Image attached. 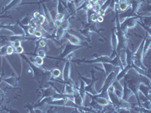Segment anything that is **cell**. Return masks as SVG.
<instances>
[{"label": "cell", "mask_w": 151, "mask_h": 113, "mask_svg": "<svg viewBox=\"0 0 151 113\" xmlns=\"http://www.w3.org/2000/svg\"><path fill=\"white\" fill-rule=\"evenodd\" d=\"M6 52H7V55H12L15 52V48L13 47V45L9 44L7 46V50H6Z\"/></svg>", "instance_id": "cell-22"}, {"label": "cell", "mask_w": 151, "mask_h": 113, "mask_svg": "<svg viewBox=\"0 0 151 113\" xmlns=\"http://www.w3.org/2000/svg\"><path fill=\"white\" fill-rule=\"evenodd\" d=\"M68 11L67 9L66 8L65 5L62 3V2L60 0H58V13H61V14H64V15H66Z\"/></svg>", "instance_id": "cell-13"}, {"label": "cell", "mask_w": 151, "mask_h": 113, "mask_svg": "<svg viewBox=\"0 0 151 113\" xmlns=\"http://www.w3.org/2000/svg\"><path fill=\"white\" fill-rule=\"evenodd\" d=\"M66 29H64L63 27H58L56 29V32H55V38L57 39H60L63 36H64V33L66 32Z\"/></svg>", "instance_id": "cell-15"}, {"label": "cell", "mask_w": 151, "mask_h": 113, "mask_svg": "<svg viewBox=\"0 0 151 113\" xmlns=\"http://www.w3.org/2000/svg\"><path fill=\"white\" fill-rule=\"evenodd\" d=\"M117 6H118L119 12L125 11H126L129 7H130V5H129V2L126 1V2H120V3L117 4Z\"/></svg>", "instance_id": "cell-16"}, {"label": "cell", "mask_w": 151, "mask_h": 113, "mask_svg": "<svg viewBox=\"0 0 151 113\" xmlns=\"http://www.w3.org/2000/svg\"><path fill=\"white\" fill-rule=\"evenodd\" d=\"M138 90H139V92L140 91L142 92V94L145 96V97H147V99H150V86L144 84V83H141L139 85V87H138Z\"/></svg>", "instance_id": "cell-9"}, {"label": "cell", "mask_w": 151, "mask_h": 113, "mask_svg": "<svg viewBox=\"0 0 151 113\" xmlns=\"http://www.w3.org/2000/svg\"><path fill=\"white\" fill-rule=\"evenodd\" d=\"M61 24H62V21H59V20H55V21H54V26H55V27L56 28L60 27Z\"/></svg>", "instance_id": "cell-34"}, {"label": "cell", "mask_w": 151, "mask_h": 113, "mask_svg": "<svg viewBox=\"0 0 151 113\" xmlns=\"http://www.w3.org/2000/svg\"><path fill=\"white\" fill-rule=\"evenodd\" d=\"M102 65H103L104 71V72H106V76L108 75V74H110L111 72L115 70L117 67H114L113 64H110V63H103Z\"/></svg>", "instance_id": "cell-11"}, {"label": "cell", "mask_w": 151, "mask_h": 113, "mask_svg": "<svg viewBox=\"0 0 151 113\" xmlns=\"http://www.w3.org/2000/svg\"><path fill=\"white\" fill-rule=\"evenodd\" d=\"M36 29V28L33 27V26H30V25H29V28H28V30H27L28 35H30V36H33V34H34Z\"/></svg>", "instance_id": "cell-31"}, {"label": "cell", "mask_w": 151, "mask_h": 113, "mask_svg": "<svg viewBox=\"0 0 151 113\" xmlns=\"http://www.w3.org/2000/svg\"><path fill=\"white\" fill-rule=\"evenodd\" d=\"M132 95H134L132 91L129 89L128 86L126 85V84L125 83L124 84V87H123V92H122V99L125 101H128V99L132 96Z\"/></svg>", "instance_id": "cell-10"}, {"label": "cell", "mask_w": 151, "mask_h": 113, "mask_svg": "<svg viewBox=\"0 0 151 113\" xmlns=\"http://www.w3.org/2000/svg\"><path fill=\"white\" fill-rule=\"evenodd\" d=\"M22 0H12L10 3L8 4L5 8H4L3 10L1 12V14H2L3 13H5V11H8L9 10H12V9H14L15 8L18 7L19 5H21V2Z\"/></svg>", "instance_id": "cell-8"}, {"label": "cell", "mask_w": 151, "mask_h": 113, "mask_svg": "<svg viewBox=\"0 0 151 113\" xmlns=\"http://www.w3.org/2000/svg\"><path fill=\"white\" fill-rule=\"evenodd\" d=\"M64 36L67 39V40H68L69 42L70 43V44H72V45H84L85 46V45H83V42H82L80 39H79L77 36H74V35L71 34V33H70V32H68V31H66Z\"/></svg>", "instance_id": "cell-6"}, {"label": "cell", "mask_w": 151, "mask_h": 113, "mask_svg": "<svg viewBox=\"0 0 151 113\" xmlns=\"http://www.w3.org/2000/svg\"><path fill=\"white\" fill-rule=\"evenodd\" d=\"M37 42V45H36V48L37 47H41V48H44V47L46 46L47 45V40L46 39H41L39 41H36Z\"/></svg>", "instance_id": "cell-21"}, {"label": "cell", "mask_w": 151, "mask_h": 113, "mask_svg": "<svg viewBox=\"0 0 151 113\" xmlns=\"http://www.w3.org/2000/svg\"><path fill=\"white\" fill-rule=\"evenodd\" d=\"M37 55L38 56H41V57H42V58H44V57L46 56V54H45V51H43V50H40V51H38Z\"/></svg>", "instance_id": "cell-36"}, {"label": "cell", "mask_w": 151, "mask_h": 113, "mask_svg": "<svg viewBox=\"0 0 151 113\" xmlns=\"http://www.w3.org/2000/svg\"><path fill=\"white\" fill-rule=\"evenodd\" d=\"M74 84H70L65 83V88H64V93H65L67 95H70V96H72L74 92Z\"/></svg>", "instance_id": "cell-14"}, {"label": "cell", "mask_w": 151, "mask_h": 113, "mask_svg": "<svg viewBox=\"0 0 151 113\" xmlns=\"http://www.w3.org/2000/svg\"><path fill=\"white\" fill-rule=\"evenodd\" d=\"M2 81L5 82L6 83L9 84V85L12 86V87H17L18 85V82H17V79L15 77H13V76H11L9 78H5V79H3L2 78Z\"/></svg>", "instance_id": "cell-12"}, {"label": "cell", "mask_w": 151, "mask_h": 113, "mask_svg": "<svg viewBox=\"0 0 151 113\" xmlns=\"http://www.w3.org/2000/svg\"><path fill=\"white\" fill-rule=\"evenodd\" d=\"M101 4H100L99 2H97V3L94 4V5H93L92 10L94 11L95 13H98V12L101 10Z\"/></svg>", "instance_id": "cell-25"}, {"label": "cell", "mask_w": 151, "mask_h": 113, "mask_svg": "<svg viewBox=\"0 0 151 113\" xmlns=\"http://www.w3.org/2000/svg\"><path fill=\"white\" fill-rule=\"evenodd\" d=\"M80 88L79 89V93L80 94V96L82 97V98L84 100L86 99V89H85V86H86V84L85 82H83L82 79H80Z\"/></svg>", "instance_id": "cell-17"}, {"label": "cell", "mask_w": 151, "mask_h": 113, "mask_svg": "<svg viewBox=\"0 0 151 113\" xmlns=\"http://www.w3.org/2000/svg\"><path fill=\"white\" fill-rule=\"evenodd\" d=\"M10 44V43H9ZM9 45V44H8ZM8 45H5L2 46L0 48V56H4L5 55H7V52H6V50H7V46Z\"/></svg>", "instance_id": "cell-23"}, {"label": "cell", "mask_w": 151, "mask_h": 113, "mask_svg": "<svg viewBox=\"0 0 151 113\" xmlns=\"http://www.w3.org/2000/svg\"><path fill=\"white\" fill-rule=\"evenodd\" d=\"M75 56H76L75 51H72L70 54H68L65 56V59L67 60V61H71V60H73Z\"/></svg>", "instance_id": "cell-27"}, {"label": "cell", "mask_w": 151, "mask_h": 113, "mask_svg": "<svg viewBox=\"0 0 151 113\" xmlns=\"http://www.w3.org/2000/svg\"><path fill=\"white\" fill-rule=\"evenodd\" d=\"M24 52V49L21 45L15 48V53L17 54H22Z\"/></svg>", "instance_id": "cell-32"}, {"label": "cell", "mask_w": 151, "mask_h": 113, "mask_svg": "<svg viewBox=\"0 0 151 113\" xmlns=\"http://www.w3.org/2000/svg\"><path fill=\"white\" fill-rule=\"evenodd\" d=\"M51 74H52V76L53 78H55V79H57V78H58L59 76L60 75V74H61V72H60V70L59 69H52V71H51Z\"/></svg>", "instance_id": "cell-20"}, {"label": "cell", "mask_w": 151, "mask_h": 113, "mask_svg": "<svg viewBox=\"0 0 151 113\" xmlns=\"http://www.w3.org/2000/svg\"><path fill=\"white\" fill-rule=\"evenodd\" d=\"M33 36H35V37H36V38H42V37H43L42 31H41V29H36L34 34H33Z\"/></svg>", "instance_id": "cell-28"}, {"label": "cell", "mask_w": 151, "mask_h": 113, "mask_svg": "<svg viewBox=\"0 0 151 113\" xmlns=\"http://www.w3.org/2000/svg\"><path fill=\"white\" fill-rule=\"evenodd\" d=\"M40 13L39 11H34L33 12V18H36V17H38V16L40 15Z\"/></svg>", "instance_id": "cell-38"}, {"label": "cell", "mask_w": 151, "mask_h": 113, "mask_svg": "<svg viewBox=\"0 0 151 113\" xmlns=\"http://www.w3.org/2000/svg\"><path fill=\"white\" fill-rule=\"evenodd\" d=\"M9 17H11V16L2 15V14H0V19H1V18H9Z\"/></svg>", "instance_id": "cell-39"}, {"label": "cell", "mask_w": 151, "mask_h": 113, "mask_svg": "<svg viewBox=\"0 0 151 113\" xmlns=\"http://www.w3.org/2000/svg\"><path fill=\"white\" fill-rule=\"evenodd\" d=\"M1 29H7L11 31L14 36H26L25 32L21 27V25L17 23L16 24H0Z\"/></svg>", "instance_id": "cell-3"}, {"label": "cell", "mask_w": 151, "mask_h": 113, "mask_svg": "<svg viewBox=\"0 0 151 113\" xmlns=\"http://www.w3.org/2000/svg\"><path fill=\"white\" fill-rule=\"evenodd\" d=\"M111 45L112 48H113V52H112V55L110 56V58L113 59L116 56L117 54V45H118V39H117V36L115 33L114 30L112 31V37H111Z\"/></svg>", "instance_id": "cell-7"}, {"label": "cell", "mask_w": 151, "mask_h": 113, "mask_svg": "<svg viewBox=\"0 0 151 113\" xmlns=\"http://www.w3.org/2000/svg\"><path fill=\"white\" fill-rule=\"evenodd\" d=\"M60 26L67 30L69 29V26H70V22H69L68 19H64V21H62V24Z\"/></svg>", "instance_id": "cell-24"}, {"label": "cell", "mask_w": 151, "mask_h": 113, "mask_svg": "<svg viewBox=\"0 0 151 113\" xmlns=\"http://www.w3.org/2000/svg\"><path fill=\"white\" fill-rule=\"evenodd\" d=\"M33 62L35 65L38 66V67H41V66H42L43 63H44L42 57H41V56H38V55L36 56V57H35L34 60H33Z\"/></svg>", "instance_id": "cell-19"}, {"label": "cell", "mask_w": 151, "mask_h": 113, "mask_svg": "<svg viewBox=\"0 0 151 113\" xmlns=\"http://www.w3.org/2000/svg\"><path fill=\"white\" fill-rule=\"evenodd\" d=\"M82 47H85L84 45H74L72 44H68L65 46V48H64V51H62V53L60 54V55L59 56V57L58 58H55V57H50L48 56V58H52V59H64L65 56H67L68 54H70L72 51H75L76 50L79 49V48H82Z\"/></svg>", "instance_id": "cell-4"}, {"label": "cell", "mask_w": 151, "mask_h": 113, "mask_svg": "<svg viewBox=\"0 0 151 113\" xmlns=\"http://www.w3.org/2000/svg\"><path fill=\"white\" fill-rule=\"evenodd\" d=\"M138 21V16L135 17H130L125 18L122 22L120 23L121 30L125 33H128L129 29H133L136 26Z\"/></svg>", "instance_id": "cell-2"}, {"label": "cell", "mask_w": 151, "mask_h": 113, "mask_svg": "<svg viewBox=\"0 0 151 113\" xmlns=\"http://www.w3.org/2000/svg\"><path fill=\"white\" fill-rule=\"evenodd\" d=\"M85 1H86V0H73V2L76 8H79L81 5H83Z\"/></svg>", "instance_id": "cell-33"}, {"label": "cell", "mask_w": 151, "mask_h": 113, "mask_svg": "<svg viewBox=\"0 0 151 113\" xmlns=\"http://www.w3.org/2000/svg\"><path fill=\"white\" fill-rule=\"evenodd\" d=\"M12 45H13V47H14V48H17V47L21 46V41H20V40H16V41H13L12 44Z\"/></svg>", "instance_id": "cell-35"}, {"label": "cell", "mask_w": 151, "mask_h": 113, "mask_svg": "<svg viewBox=\"0 0 151 113\" xmlns=\"http://www.w3.org/2000/svg\"><path fill=\"white\" fill-rule=\"evenodd\" d=\"M31 19H32V18H31V17H29V15H27L26 17L23 18V20L18 21L17 23H18V24H22V25H24V26H29V22H30Z\"/></svg>", "instance_id": "cell-18"}, {"label": "cell", "mask_w": 151, "mask_h": 113, "mask_svg": "<svg viewBox=\"0 0 151 113\" xmlns=\"http://www.w3.org/2000/svg\"><path fill=\"white\" fill-rule=\"evenodd\" d=\"M65 19V15L61 13H58L57 12L56 16H55V20H59V21H64Z\"/></svg>", "instance_id": "cell-30"}, {"label": "cell", "mask_w": 151, "mask_h": 113, "mask_svg": "<svg viewBox=\"0 0 151 113\" xmlns=\"http://www.w3.org/2000/svg\"><path fill=\"white\" fill-rule=\"evenodd\" d=\"M97 21H98V23L103 22V21H104V16L98 15V20H97Z\"/></svg>", "instance_id": "cell-37"}, {"label": "cell", "mask_w": 151, "mask_h": 113, "mask_svg": "<svg viewBox=\"0 0 151 113\" xmlns=\"http://www.w3.org/2000/svg\"><path fill=\"white\" fill-rule=\"evenodd\" d=\"M70 61H67L63 71V79L64 81V84L67 83V84H74L73 81L70 79Z\"/></svg>", "instance_id": "cell-5"}, {"label": "cell", "mask_w": 151, "mask_h": 113, "mask_svg": "<svg viewBox=\"0 0 151 113\" xmlns=\"http://www.w3.org/2000/svg\"><path fill=\"white\" fill-rule=\"evenodd\" d=\"M98 15H99V14H98V13H95V12L93 13L91 15V17H90V21H91V22H97Z\"/></svg>", "instance_id": "cell-29"}, {"label": "cell", "mask_w": 151, "mask_h": 113, "mask_svg": "<svg viewBox=\"0 0 151 113\" xmlns=\"http://www.w3.org/2000/svg\"><path fill=\"white\" fill-rule=\"evenodd\" d=\"M144 38L143 39V41H141V45L138 47L137 50L135 52H134V65L137 67V68H140L143 70H146V67L143 64V48H144Z\"/></svg>", "instance_id": "cell-1"}, {"label": "cell", "mask_w": 151, "mask_h": 113, "mask_svg": "<svg viewBox=\"0 0 151 113\" xmlns=\"http://www.w3.org/2000/svg\"><path fill=\"white\" fill-rule=\"evenodd\" d=\"M143 20V22H144V24L145 26H149V27H150V17H144L142 18Z\"/></svg>", "instance_id": "cell-26"}]
</instances>
